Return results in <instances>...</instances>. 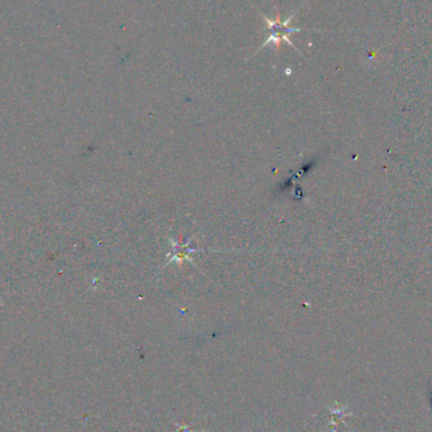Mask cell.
Wrapping results in <instances>:
<instances>
[{"mask_svg": "<svg viewBox=\"0 0 432 432\" xmlns=\"http://www.w3.org/2000/svg\"><path fill=\"white\" fill-rule=\"evenodd\" d=\"M431 406H432V393H431Z\"/></svg>", "mask_w": 432, "mask_h": 432, "instance_id": "6da1fadb", "label": "cell"}]
</instances>
